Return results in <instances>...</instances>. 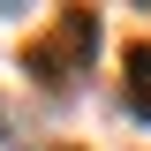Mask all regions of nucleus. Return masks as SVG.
<instances>
[{"instance_id":"obj_1","label":"nucleus","mask_w":151,"mask_h":151,"mask_svg":"<svg viewBox=\"0 0 151 151\" xmlns=\"http://www.w3.org/2000/svg\"><path fill=\"white\" fill-rule=\"evenodd\" d=\"M129 113H136V121H151V45H136V53H129Z\"/></svg>"}]
</instances>
